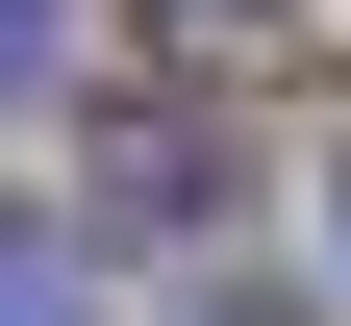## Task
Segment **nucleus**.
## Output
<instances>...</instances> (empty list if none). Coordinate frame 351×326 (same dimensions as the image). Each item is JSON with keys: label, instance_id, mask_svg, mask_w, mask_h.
Segmentation results:
<instances>
[{"label": "nucleus", "instance_id": "5", "mask_svg": "<svg viewBox=\"0 0 351 326\" xmlns=\"http://www.w3.org/2000/svg\"><path fill=\"white\" fill-rule=\"evenodd\" d=\"M326 251H351V176H326Z\"/></svg>", "mask_w": 351, "mask_h": 326}, {"label": "nucleus", "instance_id": "3", "mask_svg": "<svg viewBox=\"0 0 351 326\" xmlns=\"http://www.w3.org/2000/svg\"><path fill=\"white\" fill-rule=\"evenodd\" d=\"M25 51H51V0H0V75H25Z\"/></svg>", "mask_w": 351, "mask_h": 326}, {"label": "nucleus", "instance_id": "4", "mask_svg": "<svg viewBox=\"0 0 351 326\" xmlns=\"http://www.w3.org/2000/svg\"><path fill=\"white\" fill-rule=\"evenodd\" d=\"M176 25H276V0H176Z\"/></svg>", "mask_w": 351, "mask_h": 326}, {"label": "nucleus", "instance_id": "1", "mask_svg": "<svg viewBox=\"0 0 351 326\" xmlns=\"http://www.w3.org/2000/svg\"><path fill=\"white\" fill-rule=\"evenodd\" d=\"M201 201H226L201 126H125V151H101V226H201Z\"/></svg>", "mask_w": 351, "mask_h": 326}, {"label": "nucleus", "instance_id": "2", "mask_svg": "<svg viewBox=\"0 0 351 326\" xmlns=\"http://www.w3.org/2000/svg\"><path fill=\"white\" fill-rule=\"evenodd\" d=\"M0 326H75V251L51 226H0Z\"/></svg>", "mask_w": 351, "mask_h": 326}]
</instances>
